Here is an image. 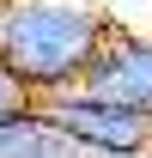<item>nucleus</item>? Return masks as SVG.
<instances>
[{"label": "nucleus", "mask_w": 152, "mask_h": 158, "mask_svg": "<svg viewBox=\"0 0 152 158\" xmlns=\"http://www.w3.org/2000/svg\"><path fill=\"white\" fill-rule=\"evenodd\" d=\"M37 116L91 158H146V140H152V116H134V110H122L110 98H91L85 85L43 98Z\"/></svg>", "instance_id": "2"}, {"label": "nucleus", "mask_w": 152, "mask_h": 158, "mask_svg": "<svg viewBox=\"0 0 152 158\" xmlns=\"http://www.w3.org/2000/svg\"><path fill=\"white\" fill-rule=\"evenodd\" d=\"M79 85H85L91 98H110V103H122V110H134V116H152V31L116 24Z\"/></svg>", "instance_id": "3"}, {"label": "nucleus", "mask_w": 152, "mask_h": 158, "mask_svg": "<svg viewBox=\"0 0 152 158\" xmlns=\"http://www.w3.org/2000/svg\"><path fill=\"white\" fill-rule=\"evenodd\" d=\"M110 31L116 12L103 0H0V67L43 103L85 79Z\"/></svg>", "instance_id": "1"}, {"label": "nucleus", "mask_w": 152, "mask_h": 158, "mask_svg": "<svg viewBox=\"0 0 152 158\" xmlns=\"http://www.w3.org/2000/svg\"><path fill=\"white\" fill-rule=\"evenodd\" d=\"M49 122L31 110V116H19V122H0V158H37L43 146H49Z\"/></svg>", "instance_id": "4"}, {"label": "nucleus", "mask_w": 152, "mask_h": 158, "mask_svg": "<svg viewBox=\"0 0 152 158\" xmlns=\"http://www.w3.org/2000/svg\"><path fill=\"white\" fill-rule=\"evenodd\" d=\"M31 110H37V98L19 85L12 67H0V122H19V116H31Z\"/></svg>", "instance_id": "5"}, {"label": "nucleus", "mask_w": 152, "mask_h": 158, "mask_svg": "<svg viewBox=\"0 0 152 158\" xmlns=\"http://www.w3.org/2000/svg\"><path fill=\"white\" fill-rule=\"evenodd\" d=\"M146 158H152V140H146Z\"/></svg>", "instance_id": "6"}]
</instances>
